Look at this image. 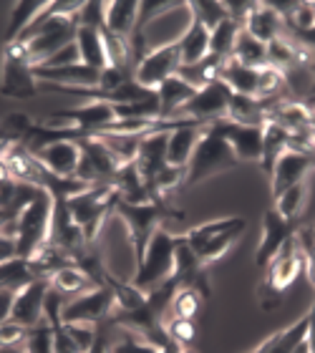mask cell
I'll list each match as a JSON object with an SVG mask.
<instances>
[{
  "label": "cell",
  "instance_id": "obj_1",
  "mask_svg": "<svg viewBox=\"0 0 315 353\" xmlns=\"http://www.w3.org/2000/svg\"><path fill=\"white\" fill-rule=\"evenodd\" d=\"M116 202H119V192L114 187V182L91 184L83 192L71 194L66 199L68 212L76 220V225H81V230H83L88 248H94V243L99 240L103 225L111 217Z\"/></svg>",
  "mask_w": 315,
  "mask_h": 353
},
{
  "label": "cell",
  "instance_id": "obj_2",
  "mask_svg": "<svg viewBox=\"0 0 315 353\" xmlns=\"http://www.w3.org/2000/svg\"><path fill=\"white\" fill-rule=\"evenodd\" d=\"M174 245L176 235H172L164 225L154 230V235L149 237L141 263L132 278V285H136L141 293L154 290L156 285L174 278Z\"/></svg>",
  "mask_w": 315,
  "mask_h": 353
},
{
  "label": "cell",
  "instance_id": "obj_3",
  "mask_svg": "<svg viewBox=\"0 0 315 353\" xmlns=\"http://www.w3.org/2000/svg\"><path fill=\"white\" fill-rule=\"evenodd\" d=\"M265 270L267 272H265V280L260 285V305L265 310H272L275 305L283 303V293L305 270V255H303V248L298 245V237H290L285 248L270 260V265Z\"/></svg>",
  "mask_w": 315,
  "mask_h": 353
},
{
  "label": "cell",
  "instance_id": "obj_4",
  "mask_svg": "<svg viewBox=\"0 0 315 353\" xmlns=\"http://www.w3.org/2000/svg\"><path fill=\"white\" fill-rule=\"evenodd\" d=\"M237 157L230 149V144L222 139L220 134H214L210 124L205 126V132L199 137L194 154H192L190 164H187V174H184V187H194L199 182H207L212 176L230 172L237 167Z\"/></svg>",
  "mask_w": 315,
  "mask_h": 353
},
{
  "label": "cell",
  "instance_id": "obj_5",
  "mask_svg": "<svg viewBox=\"0 0 315 353\" xmlns=\"http://www.w3.org/2000/svg\"><path fill=\"white\" fill-rule=\"evenodd\" d=\"M51 220H53V194L43 190L15 217V222H18V237H15L18 258L28 260L30 255H36L48 243V237H51Z\"/></svg>",
  "mask_w": 315,
  "mask_h": 353
},
{
  "label": "cell",
  "instance_id": "obj_6",
  "mask_svg": "<svg viewBox=\"0 0 315 353\" xmlns=\"http://www.w3.org/2000/svg\"><path fill=\"white\" fill-rule=\"evenodd\" d=\"M0 96L28 101L38 96V81L33 74V63L28 59L26 43L3 46V61H0Z\"/></svg>",
  "mask_w": 315,
  "mask_h": 353
},
{
  "label": "cell",
  "instance_id": "obj_7",
  "mask_svg": "<svg viewBox=\"0 0 315 353\" xmlns=\"http://www.w3.org/2000/svg\"><path fill=\"white\" fill-rule=\"evenodd\" d=\"M114 214H116L119 220L126 225V230H129V237H132V245H134V255H136V268H139L144 248H147L149 237L154 235V230L161 228V222L167 220V217H176V214H169L167 202L129 205V202H121V199L114 205Z\"/></svg>",
  "mask_w": 315,
  "mask_h": 353
},
{
  "label": "cell",
  "instance_id": "obj_8",
  "mask_svg": "<svg viewBox=\"0 0 315 353\" xmlns=\"http://www.w3.org/2000/svg\"><path fill=\"white\" fill-rule=\"evenodd\" d=\"M192 21H194V13H192L190 3H167V8L161 13H156L154 18H149L136 30L144 38L147 51H154V48L179 43L184 33L190 30Z\"/></svg>",
  "mask_w": 315,
  "mask_h": 353
},
{
  "label": "cell",
  "instance_id": "obj_9",
  "mask_svg": "<svg viewBox=\"0 0 315 353\" xmlns=\"http://www.w3.org/2000/svg\"><path fill=\"white\" fill-rule=\"evenodd\" d=\"M179 68H182V48H179V43H172V46H164V48L149 51L134 66L132 76L139 86L149 88V91H156L167 79L179 74Z\"/></svg>",
  "mask_w": 315,
  "mask_h": 353
},
{
  "label": "cell",
  "instance_id": "obj_10",
  "mask_svg": "<svg viewBox=\"0 0 315 353\" xmlns=\"http://www.w3.org/2000/svg\"><path fill=\"white\" fill-rule=\"evenodd\" d=\"M230 101H232V88L225 81L207 83V86L197 88V94L184 103L182 111L176 117L194 119V121H202V124H212L217 119L227 117Z\"/></svg>",
  "mask_w": 315,
  "mask_h": 353
},
{
  "label": "cell",
  "instance_id": "obj_11",
  "mask_svg": "<svg viewBox=\"0 0 315 353\" xmlns=\"http://www.w3.org/2000/svg\"><path fill=\"white\" fill-rule=\"evenodd\" d=\"M114 316V293L109 288L101 285L91 293L76 295L63 305V323H106Z\"/></svg>",
  "mask_w": 315,
  "mask_h": 353
},
{
  "label": "cell",
  "instance_id": "obj_12",
  "mask_svg": "<svg viewBox=\"0 0 315 353\" xmlns=\"http://www.w3.org/2000/svg\"><path fill=\"white\" fill-rule=\"evenodd\" d=\"M214 134H220L235 152L237 162H260L263 159V126L237 124L232 119H217L210 124Z\"/></svg>",
  "mask_w": 315,
  "mask_h": 353
},
{
  "label": "cell",
  "instance_id": "obj_13",
  "mask_svg": "<svg viewBox=\"0 0 315 353\" xmlns=\"http://www.w3.org/2000/svg\"><path fill=\"white\" fill-rule=\"evenodd\" d=\"M48 243L59 245L61 250L68 252L76 260V265H79V260L88 250L86 235H83L81 225H76V220L71 217L63 197H53V220H51V237H48Z\"/></svg>",
  "mask_w": 315,
  "mask_h": 353
},
{
  "label": "cell",
  "instance_id": "obj_14",
  "mask_svg": "<svg viewBox=\"0 0 315 353\" xmlns=\"http://www.w3.org/2000/svg\"><path fill=\"white\" fill-rule=\"evenodd\" d=\"M48 290H51V280L48 278H33L28 285L15 290L13 308H10L8 321H15L26 328H36L43 321V303Z\"/></svg>",
  "mask_w": 315,
  "mask_h": 353
},
{
  "label": "cell",
  "instance_id": "obj_15",
  "mask_svg": "<svg viewBox=\"0 0 315 353\" xmlns=\"http://www.w3.org/2000/svg\"><path fill=\"white\" fill-rule=\"evenodd\" d=\"M295 225L290 220H285L283 214L270 207L263 217V237H260V243H257V252H255V265L257 268H267L270 260L278 255L285 243L290 237L295 235Z\"/></svg>",
  "mask_w": 315,
  "mask_h": 353
},
{
  "label": "cell",
  "instance_id": "obj_16",
  "mask_svg": "<svg viewBox=\"0 0 315 353\" xmlns=\"http://www.w3.org/2000/svg\"><path fill=\"white\" fill-rule=\"evenodd\" d=\"M36 159L43 164L45 170L56 176H76L81 162V147L79 139H61L53 141L41 152H36Z\"/></svg>",
  "mask_w": 315,
  "mask_h": 353
},
{
  "label": "cell",
  "instance_id": "obj_17",
  "mask_svg": "<svg viewBox=\"0 0 315 353\" xmlns=\"http://www.w3.org/2000/svg\"><path fill=\"white\" fill-rule=\"evenodd\" d=\"M242 30H247L250 36L263 41V43H270V41L287 33L285 21L272 10L270 3H252L247 18L242 21Z\"/></svg>",
  "mask_w": 315,
  "mask_h": 353
},
{
  "label": "cell",
  "instance_id": "obj_18",
  "mask_svg": "<svg viewBox=\"0 0 315 353\" xmlns=\"http://www.w3.org/2000/svg\"><path fill=\"white\" fill-rule=\"evenodd\" d=\"M33 74H36V81L56 83V86L96 88L99 86V76H101V71H96V68L86 66V63H74V66H63V68L33 66Z\"/></svg>",
  "mask_w": 315,
  "mask_h": 353
},
{
  "label": "cell",
  "instance_id": "obj_19",
  "mask_svg": "<svg viewBox=\"0 0 315 353\" xmlns=\"http://www.w3.org/2000/svg\"><path fill=\"white\" fill-rule=\"evenodd\" d=\"M167 141H169V132L141 137L139 154H136V162L134 164H136L141 179L147 182V187H149V182L167 167Z\"/></svg>",
  "mask_w": 315,
  "mask_h": 353
},
{
  "label": "cell",
  "instance_id": "obj_20",
  "mask_svg": "<svg viewBox=\"0 0 315 353\" xmlns=\"http://www.w3.org/2000/svg\"><path fill=\"white\" fill-rule=\"evenodd\" d=\"M207 124H192V126H179L174 132H169L167 141V164L169 167H179V170H187L192 154H194V147H197L199 137L205 132Z\"/></svg>",
  "mask_w": 315,
  "mask_h": 353
},
{
  "label": "cell",
  "instance_id": "obj_21",
  "mask_svg": "<svg viewBox=\"0 0 315 353\" xmlns=\"http://www.w3.org/2000/svg\"><path fill=\"white\" fill-rule=\"evenodd\" d=\"M308 333H310V310L303 318L293 321L287 328H283V331L267 336L260 346H255L252 351H247V353H293L295 346H298V343H301Z\"/></svg>",
  "mask_w": 315,
  "mask_h": 353
},
{
  "label": "cell",
  "instance_id": "obj_22",
  "mask_svg": "<svg viewBox=\"0 0 315 353\" xmlns=\"http://www.w3.org/2000/svg\"><path fill=\"white\" fill-rule=\"evenodd\" d=\"M194 94H197V88L192 86V83L184 81L179 74L172 76V79H167V81L156 88V99H159V114H161V119H174L176 114L182 111L184 103L190 101Z\"/></svg>",
  "mask_w": 315,
  "mask_h": 353
},
{
  "label": "cell",
  "instance_id": "obj_23",
  "mask_svg": "<svg viewBox=\"0 0 315 353\" xmlns=\"http://www.w3.org/2000/svg\"><path fill=\"white\" fill-rule=\"evenodd\" d=\"M139 21V3L136 0H111L106 3V30L119 38H132Z\"/></svg>",
  "mask_w": 315,
  "mask_h": 353
},
{
  "label": "cell",
  "instance_id": "obj_24",
  "mask_svg": "<svg viewBox=\"0 0 315 353\" xmlns=\"http://www.w3.org/2000/svg\"><path fill=\"white\" fill-rule=\"evenodd\" d=\"M79 147L88 162L94 164V170L99 172V179L101 182H114V176H116V172L121 167L114 159V154L106 149V144L99 137H83V139H79Z\"/></svg>",
  "mask_w": 315,
  "mask_h": 353
},
{
  "label": "cell",
  "instance_id": "obj_25",
  "mask_svg": "<svg viewBox=\"0 0 315 353\" xmlns=\"http://www.w3.org/2000/svg\"><path fill=\"white\" fill-rule=\"evenodd\" d=\"M48 280H51V288H56L59 293L74 295V298L76 295L91 293V290H96V288H101L86 270H83V268H79V265H68V268H63V270L53 272Z\"/></svg>",
  "mask_w": 315,
  "mask_h": 353
},
{
  "label": "cell",
  "instance_id": "obj_26",
  "mask_svg": "<svg viewBox=\"0 0 315 353\" xmlns=\"http://www.w3.org/2000/svg\"><path fill=\"white\" fill-rule=\"evenodd\" d=\"M235 228H247V222L242 220V217H222V220H210V222H202V225H197V228H192L184 232V237H187V243L192 245V250L202 252V248H205L207 243H212L214 237L222 235V232H230V230Z\"/></svg>",
  "mask_w": 315,
  "mask_h": 353
},
{
  "label": "cell",
  "instance_id": "obj_27",
  "mask_svg": "<svg viewBox=\"0 0 315 353\" xmlns=\"http://www.w3.org/2000/svg\"><path fill=\"white\" fill-rule=\"evenodd\" d=\"M76 46H79V56L81 63L96 68V71H103L109 66L106 61V46H103V33L94 28H79L76 30Z\"/></svg>",
  "mask_w": 315,
  "mask_h": 353
},
{
  "label": "cell",
  "instance_id": "obj_28",
  "mask_svg": "<svg viewBox=\"0 0 315 353\" xmlns=\"http://www.w3.org/2000/svg\"><path fill=\"white\" fill-rule=\"evenodd\" d=\"M179 48H182V66H194L199 61H205L210 56V30L194 18L190 30L179 41Z\"/></svg>",
  "mask_w": 315,
  "mask_h": 353
},
{
  "label": "cell",
  "instance_id": "obj_29",
  "mask_svg": "<svg viewBox=\"0 0 315 353\" xmlns=\"http://www.w3.org/2000/svg\"><path fill=\"white\" fill-rule=\"evenodd\" d=\"M287 144H290V137L280 124L275 121H265L263 124V159H260V167L265 170V174L270 176L272 167L280 159L283 152H287Z\"/></svg>",
  "mask_w": 315,
  "mask_h": 353
},
{
  "label": "cell",
  "instance_id": "obj_30",
  "mask_svg": "<svg viewBox=\"0 0 315 353\" xmlns=\"http://www.w3.org/2000/svg\"><path fill=\"white\" fill-rule=\"evenodd\" d=\"M232 59L242 66L250 68H265L270 66L267 63V43L257 41L247 33V30H240L235 41V48H232Z\"/></svg>",
  "mask_w": 315,
  "mask_h": 353
},
{
  "label": "cell",
  "instance_id": "obj_31",
  "mask_svg": "<svg viewBox=\"0 0 315 353\" xmlns=\"http://www.w3.org/2000/svg\"><path fill=\"white\" fill-rule=\"evenodd\" d=\"M308 179L301 184H295L290 190H285L278 199H272V207L278 210L285 220H290L298 228L301 225V214L305 212V205H308V194H310Z\"/></svg>",
  "mask_w": 315,
  "mask_h": 353
},
{
  "label": "cell",
  "instance_id": "obj_32",
  "mask_svg": "<svg viewBox=\"0 0 315 353\" xmlns=\"http://www.w3.org/2000/svg\"><path fill=\"white\" fill-rule=\"evenodd\" d=\"M43 6L45 0H21V3H15L13 10H10V21H8L6 43H15L30 23L36 21V15L43 10Z\"/></svg>",
  "mask_w": 315,
  "mask_h": 353
},
{
  "label": "cell",
  "instance_id": "obj_33",
  "mask_svg": "<svg viewBox=\"0 0 315 353\" xmlns=\"http://www.w3.org/2000/svg\"><path fill=\"white\" fill-rule=\"evenodd\" d=\"M222 63H225V61L210 53L205 61H199V63H194V66H182L179 68V76H182L187 83H192L194 88H202V86H207V83L220 81Z\"/></svg>",
  "mask_w": 315,
  "mask_h": 353
},
{
  "label": "cell",
  "instance_id": "obj_34",
  "mask_svg": "<svg viewBox=\"0 0 315 353\" xmlns=\"http://www.w3.org/2000/svg\"><path fill=\"white\" fill-rule=\"evenodd\" d=\"M240 30H242V26L232 21V18L222 21L217 28L210 30V53L222 61L232 59V48H235V41Z\"/></svg>",
  "mask_w": 315,
  "mask_h": 353
},
{
  "label": "cell",
  "instance_id": "obj_35",
  "mask_svg": "<svg viewBox=\"0 0 315 353\" xmlns=\"http://www.w3.org/2000/svg\"><path fill=\"white\" fill-rule=\"evenodd\" d=\"M96 137L106 144V149L114 154V159L119 162V167L136 162L141 137H129V134H96Z\"/></svg>",
  "mask_w": 315,
  "mask_h": 353
},
{
  "label": "cell",
  "instance_id": "obj_36",
  "mask_svg": "<svg viewBox=\"0 0 315 353\" xmlns=\"http://www.w3.org/2000/svg\"><path fill=\"white\" fill-rule=\"evenodd\" d=\"M36 278L30 270V263L26 258H13L8 263H0V290H21Z\"/></svg>",
  "mask_w": 315,
  "mask_h": 353
},
{
  "label": "cell",
  "instance_id": "obj_37",
  "mask_svg": "<svg viewBox=\"0 0 315 353\" xmlns=\"http://www.w3.org/2000/svg\"><path fill=\"white\" fill-rule=\"evenodd\" d=\"M242 232H245V228H235V230H230V232L217 235L212 243H207L205 248H202V252H199V263L207 268V265H212L214 260L225 258V255H227V252L237 245V240L242 237Z\"/></svg>",
  "mask_w": 315,
  "mask_h": 353
},
{
  "label": "cell",
  "instance_id": "obj_38",
  "mask_svg": "<svg viewBox=\"0 0 315 353\" xmlns=\"http://www.w3.org/2000/svg\"><path fill=\"white\" fill-rule=\"evenodd\" d=\"M190 6H192L194 18H197L207 30L217 28L222 21H227L230 18L227 10H225V3H220V0H194V3H190Z\"/></svg>",
  "mask_w": 315,
  "mask_h": 353
},
{
  "label": "cell",
  "instance_id": "obj_39",
  "mask_svg": "<svg viewBox=\"0 0 315 353\" xmlns=\"http://www.w3.org/2000/svg\"><path fill=\"white\" fill-rule=\"evenodd\" d=\"M164 331H167L169 341L182 348H190L197 339V323L192 318H164Z\"/></svg>",
  "mask_w": 315,
  "mask_h": 353
},
{
  "label": "cell",
  "instance_id": "obj_40",
  "mask_svg": "<svg viewBox=\"0 0 315 353\" xmlns=\"http://www.w3.org/2000/svg\"><path fill=\"white\" fill-rule=\"evenodd\" d=\"M30 129H33V119H30L28 114H18V111L0 121V137H3L10 147L21 144V141L28 137Z\"/></svg>",
  "mask_w": 315,
  "mask_h": 353
},
{
  "label": "cell",
  "instance_id": "obj_41",
  "mask_svg": "<svg viewBox=\"0 0 315 353\" xmlns=\"http://www.w3.org/2000/svg\"><path fill=\"white\" fill-rule=\"evenodd\" d=\"M199 305H202V301H199V293L194 288H179L169 303V313H172L169 318H192L194 321Z\"/></svg>",
  "mask_w": 315,
  "mask_h": 353
},
{
  "label": "cell",
  "instance_id": "obj_42",
  "mask_svg": "<svg viewBox=\"0 0 315 353\" xmlns=\"http://www.w3.org/2000/svg\"><path fill=\"white\" fill-rule=\"evenodd\" d=\"M23 351L26 353H53V328L45 321L30 328L28 339L23 343Z\"/></svg>",
  "mask_w": 315,
  "mask_h": 353
},
{
  "label": "cell",
  "instance_id": "obj_43",
  "mask_svg": "<svg viewBox=\"0 0 315 353\" xmlns=\"http://www.w3.org/2000/svg\"><path fill=\"white\" fill-rule=\"evenodd\" d=\"M79 28H106V3L103 0H88L79 10Z\"/></svg>",
  "mask_w": 315,
  "mask_h": 353
},
{
  "label": "cell",
  "instance_id": "obj_44",
  "mask_svg": "<svg viewBox=\"0 0 315 353\" xmlns=\"http://www.w3.org/2000/svg\"><path fill=\"white\" fill-rule=\"evenodd\" d=\"M111 323H114V321H111ZM114 325H116V323H114ZM116 328H119V325H116ZM121 331H124V328H121ZM111 353H164V351H159V348L152 346V343H147V341H141L136 333L124 331V333H121V339L114 341Z\"/></svg>",
  "mask_w": 315,
  "mask_h": 353
},
{
  "label": "cell",
  "instance_id": "obj_45",
  "mask_svg": "<svg viewBox=\"0 0 315 353\" xmlns=\"http://www.w3.org/2000/svg\"><path fill=\"white\" fill-rule=\"evenodd\" d=\"M315 28V8L313 3H298L295 8V13L290 15V21H287V33H310Z\"/></svg>",
  "mask_w": 315,
  "mask_h": 353
},
{
  "label": "cell",
  "instance_id": "obj_46",
  "mask_svg": "<svg viewBox=\"0 0 315 353\" xmlns=\"http://www.w3.org/2000/svg\"><path fill=\"white\" fill-rule=\"evenodd\" d=\"M66 333L74 339V343L81 348V353H88L91 346H94L96 341V331H99V325L94 323H63Z\"/></svg>",
  "mask_w": 315,
  "mask_h": 353
},
{
  "label": "cell",
  "instance_id": "obj_47",
  "mask_svg": "<svg viewBox=\"0 0 315 353\" xmlns=\"http://www.w3.org/2000/svg\"><path fill=\"white\" fill-rule=\"evenodd\" d=\"M28 331L30 328L15 323V321L0 323V346H23L28 339Z\"/></svg>",
  "mask_w": 315,
  "mask_h": 353
},
{
  "label": "cell",
  "instance_id": "obj_48",
  "mask_svg": "<svg viewBox=\"0 0 315 353\" xmlns=\"http://www.w3.org/2000/svg\"><path fill=\"white\" fill-rule=\"evenodd\" d=\"M74 63H81V56H79V46L68 43L66 48H61L59 53H53L51 59L41 63V68H63V66H74Z\"/></svg>",
  "mask_w": 315,
  "mask_h": 353
},
{
  "label": "cell",
  "instance_id": "obj_49",
  "mask_svg": "<svg viewBox=\"0 0 315 353\" xmlns=\"http://www.w3.org/2000/svg\"><path fill=\"white\" fill-rule=\"evenodd\" d=\"M53 353H81V348L76 346L74 339L68 336L63 325L53 331Z\"/></svg>",
  "mask_w": 315,
  "mask_h": 353
},
{
  "label": "cell",
  "instance_id": "obj_50",
  "mask_svg": "<svg viewBox=\"0 0 315 353\" xmlns=\"http://www.w3.org/2000/svg\"><path fill=\"white\" fill-rule=\"evenodd\" d=\"M18 258V248H15V237L6 235L0 230V263H8V260Z\"/></svg>",
  "mask_w": 315,
  "mask_h": 353
},
{
  "label": "cell",
  "instance_id": "obj_51",
  "mask_svg": "<svg viewBox=\"0 0 315 353\" xmlns=\"http://www.w3.org/2000/svg\"><path fill=\"white\" fill-rule=\"evenodd\" d=\"M15 290H0V323H6L10 318V308H13Z\"/></svg>",
  "mask_w": 315,
  "mask_h": 353
},
{
  "label": "cell",
  "instance_id": "obj_52",
  "mask_svg": "<svg viewBox=\"0 0 315 353\" xmlns=\"http://www.w3.org/2000/svg\"><path fill=\"white\" fill-rule=\"evenodd\" d=\"M8 149H10V144H8V141L3 139V137H0V162H3V157H6Z\"/></svg>",
  "mask_w": 315,
  "mask_h": 353
}]
</instances>
